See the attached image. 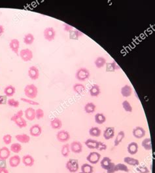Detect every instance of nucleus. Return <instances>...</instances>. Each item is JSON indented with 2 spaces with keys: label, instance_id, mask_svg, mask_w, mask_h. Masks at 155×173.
I'll use <instances>...</instances> for the list:
<instances>
[{
  "label": "nucleus",
  "instance_id": "1",
  "mask_svg": "<svg viewBox=\"0 0 155 173\" xmlns=\"http://www.w3.org/2000/svg\"><path fill=\"white\" fill-rule=\"evenodd\" d=\"M24 94L30 99H34L38 95V88L33 84H28L24 87Z\"/></svg>",
  "mask_w": 155,
  "mask_h": 173
},
{
  "label": "nucleus",
  "instance_id": "2",
  "mask_svg": "<svg viewBox=\"0 0 155 173\" xmlns=\"http://www.w3.org/2000/svg\"><path fill=\"white\" fill-rule=\"evenodd\" d=\"M90 77V72L86 68H80L75 73V77L80 81H85Z\"/></svg>",
  "mask_w": 155,
  "mask_h": 173
},
{
  "label": "nucleus",
  "instance_id": "3",
  "mask_svg": "<svg viewBox=\"0 0 155 173\" xmlns=\"http://www.w3.org/2000/svg\"><path fill=\"white\" fill-rule=\"evenodd\" d=\"M67 170L71 173L77 172L79 170V161L76 159H70L66 164Z\"/></svg>",
  "mask_w": 155,
  "mask_h": 173
},
{
  "label": "nucleus",
  "instance_id": "4",
  "mask_svg": "<svg viewBox=\"0 0 155 173\" xmlns=\"http://www.w3.org/2000/svg\"><path fill=\"white\" fill-rule=\"evenodd\" d=\"M43 36L45 39L48 41H52L55 39L56 31L52 27H48L44 29L43 32Z\"/></svg>",
  "mask_w": 155,
  "mask_h": 173
},
{
  "label": "nucleus",
  "instance_id": "5",
  "mask_svg": "<svg viewBox=\"0 0 155 173\" xmlns=\"http://www.w3.org/2000/svg\"><path fill=\"white\" fill-rule=\"evenodd\" d=\"M20 57L22 60L24 62H28L32 60L33 57V52L30 49H22L20 52Z\"/></svg>",
  "mask_w": 155,
  "mask_h": 173
},
{
  "label": "nucleus",
  "instance_id": "6",
  "mask_svg": "<svg viewBox=\"0 0 155 173\" xmlns=\"http://www.w3.org/2000/svg\"><path fill=\"white\" fill-rule=\"evenodd\" d=\"M70 134L66 130H61L57 132L56 139L60 142H66L70 139Z\"/></svg>",
  "mask_w": 155,
  "mask_h": 173
},
{
  "label": "nucleus",
  "instance_id": "7",
  "mask_svg": "<svg viewBox=\"0 0 155 173\" xmlns=\"http://www.w3.org/2000/svg\"><path fill=\"white\" fill-rule=\"evenodd\" d=\"M101 155L98 152H91L87 155L86 160L92 165H96L100 161Z\"/></svg>",
  "mask_w": 155,
  "mask_h": 173
},
{
  "label": "nucleus",
  "instance_id": "8",
  "mask_svg": "<svg viewBox=\"0 0 155 173\" xmlns=\"http://www.w3.org/2000/svg\"><path fill=\"white\" fill-rule=\"evenodd\" d=\"M70 146V150L76 154H81L83 151V144L81 142L79 141H74L71 143Z\"/></svg>",
  "mask_w": 155,
  "mask_h": 173
},
{
  "label": "nucleus",
  "instance_id": "9",
  "mask_svg": "<svg viewBox=\"0 0 155 173\" xmlns=\"http://www.w3.org/2000/svg\"><path fill=\"white\" fill-rule=\"evenodd\" d=\"M132 134L133 136L138 139H141L143 138L146 134V132L144 128L140 126H137L133 128L132 130Z\"/></svg>",
  "mask_w": 155,
  "mask_h": 173
},
{
  "label": "nucleus",
  "instance_id": "10",
  "mask_svg": "<svg viewBox=\"0 0 155 173\" xmlns=\"http://www.w3.org/2000/svg\"><path fill=\"white\" fill-rule=\"evenodd\" d=\"M28 76L32 80H36L40 77V70L37 67L32 66L28 70Z\"/></svg>",
  "mask_w": 155,
  "mask_h": 173
},
{
  "label": "nucleus",
  "instance_id": "11",
  "mask_svg": "<svg viewBox=\"0 0 155 173\" xmlns=\"http://www.w3.org/2000/svg\"><path fill=\"white\" fill-rule=\"evenodd\" d=\"M42 133V128L39 124L33 125L30 128V134L32 136L38 137L40 136Z\"/></svg>",
  "mask_w": 155,
  "mask_h": 173
},
{
  "label": "nucleus",
  "instance_id": "12",
  "mask_svg": "<svg viewBox=\"0 0 155 173\" xmlns=\"http://www.w3.org/2000/svg\"><path fill=\"white\" fill-rule=\"evenodd\" d=\"M115 128L114 127H106L104 131V138L105 140H110L112 139L115 136Z\"/></svg>",
  "mask_w": 155,
  "mask_h": 173
},
{
  "label": "nucleus",
  "instance_id": "13",
  "mask_svg": "<svg viewBox=\"0 0 155 173\" xmlns=\"http://www.w3.org/2000/svg\"><path fill=\"white\" fill-rule=\"evenodd\" d=\"M22 163L26 167H32L35 163V159L31 155H25L22 158Z\"/></svg>",
  "mask_w": 155,
  "mask_h": 173
},
{
  "label": "nucleus",
  "instance_id": "14",
  "mask_svg": "<svg viewBox=\"0 0 155 173\" xmlns=\"http://www.w3.org/2000/svg\"><path fill=\"white\" fill-rule=\"evenodd\" d=\"M21 163V158L18 155H14L9 157V163L11 167L16 168Z\"/></svg>",
  "mask_w": 155,
  "mask_h": 173
},
{
  "label": "nucleus",
  "instance_id": "15",
  "mask_svg": "<svg viewBox=\"0 0 155 173\" xmlns=\"http://www.w3.org/2000/svg\"><path fill=\"white\" fill-rule=\"evenodd\" d=\"M24 116L28 121H33L36 119V110L32 107L28 108L24 112Z\"/></svg>",
  "mask_w": 155,
  "mask_h": 173
},
{
  "label": "nucleus",
  "instance_id": "16",
  "mask_svg": "<svg viewBox=\"0 0 155 173\" xmlns=\"http://www.w3.org/2000/svg\"><path fill=\"white\" fill-rule=\"evenodd\" d=\"M9 47L13 53L18 55L19 48H20V41L17 39H11L10 43H9Z\"/></svg>",
  "mask_w": 155,
  "mask_h": 173
},
{
  "label": "nucleus",
  "instance_id": "17",
  "mask_svg": "<svg viewBox=\"0 0 155 173\" xmlns=\"http://www.w3.org/2000/svg\"><path fill=\"white\" fill-rule=\"evenodd\" d=\"M139 146L137 142H132L128 144L127 147V151L130 155H135L138 151Z\"/></svg>",
  "mask_w": 155,
  "mask_h": 173
},
{
  "label": "nucleus",
  "instance_id": "18",
  "mask_svg": "<svg viewBox=\"0 0 155 173\" xmlns=\"http://www.w3.org/2000/svg\"><path fill=\"white\" fill-rule=\"evenodd\" d=\"M113 162L109 157H105L100 161V165L103 169L108 171L112 165Z\"/></svg>",
  "mask_w": 155,
  "mask_h": 173
},
{
  "label": "nucleus",
  "instance_id": "19",
  "mask_svg": "<svg viewBox=\"0 0 155 173\" xmlns=\"http://www.w3.org/2000/svg\"><path fill=\"white\" fill-rule=\"evenodd\" d=\"M11 156V150L7 147L0 148V159L7 160Z\"/></svg>",
  "mask_w": 155,
  "mask_h": 173
},
{
  "label": "nucleus",
  "instance_id": "20",
  "mask_svg": "<svg viewBox=\"0 0 155 173\" xmlns=\"http://www.w3.org/2000/svg\"><path fill=\"white\" fill-rule=\"evenodd\" d=\"M120 92L123 97H129L132 94V88L129 85H125L121 88Z\"/></svg>",
  "mask_w": 155,
  "mask_h": 173
},
{
  "label": "nucleus",
  "instance_id": "21",
  "mask_svg": "<svg viewBox=\"0 0 155 173\" xmlns=\"http://www.w3.org/2000/svg\"><path fill=\"white\" fill-rule=\"evenodd\" d=\"M16 140L22 144H28L30 141V136L26 134H18L15 136Z\"/></svg>",
  "mask_w": 155,
  "mask_h": 173
},
{
  "label": "nucleus",
  "instance_id": "22",
  "mask_svg": "<svg viewBox=\"0 0 155 173\" xmlns=\"http://www.w3.org/2000/svg\"><path fill=\"white\" fill-rule=\"evenodd\" d=\"M84 35V33L81 32L79 29H73L72 31L69 32V36H70V39H72V40H77L79 39L81 37H82Z\"/></svg>",
  "mask_w": 155,
  "mask_h": 173
},
{
  "label": "nucleus",
  "instance_id": "23",
  "mask_svg": "<svg viewBox=\"0 0 155 173\" xmlns=\"http://www.w3.org/2000/svg\"><path fill=\"white\" fill-rule=\"evenodd\" d=\"M89 92H90V95L91 96H93V97L98 96L101 93L100 86L98 85H97V84H94V85L92 86L91 88H90Z\"/></svg>",
  "mask_w": 155,
  "mask_h": 173
},
{
  "label": "nucleus",
  "instance_id": "24",
  "mask_svg": "<svg viewBox=\"0 0 155 173\" xmlns=\"http://www.w3.org/2000/svg\"><path fill=\"white\" fill-rule=\"evenodd\" d=\"M51 126L53 129L59 130L62 127V122L59 118L55 117L51 121Z\"/></svg>",
  "mask_w": 155,
  "mask_h": 173
},
{
  "label": "nucleus",
  "instance_id": "25",
  "mask_svg": "<svg viewBox=\"0 0 155 173\" xmlns=\"http://www.w3.org/2000/svg\"><path fill=\"white\" fill-rule=\"evenodd\" d=\"M124 163H127L129 165L134 166V167H137L139 165V161L137 159H135L133 157H126L124 158Z\"/></svg>",
  "mask_w": 155,
  "mask_h": 173
},
{
  "label": "nucleus",
  "instance_id": "26",
  "mask_svg": "<svg viewBox=\"0 0 155 173\" xmlns=\"http://www.w3.org/2000/svg\"><path fill=\"white\" fill-rule=\"evenodd\" d=\"M3 92L7 97H11L15 94L16 88L13 85H8L4 88Z\"/></svg>",
  "mask_w": 155,
  "mask_h": 173
},
{
  "label": "nucleus",
  "instance_id": "27",
  "mask_svg": "<svg viewBox=\"0 0 155 173\" xmlns=\"http://www.w3.org/2000/svg\"><path fill=\"white\" fill-rule=\"evenodd\" d=\"M73 90L74 91L79 95H81L86 91V87L81 83H75V85L73 86Z\"/></svg>",
  "mask_w": 155,
  "mask_h": 173
},
{
  "label": "nucleus",
  "instance_id": "28",
  "mask_svg": "<svg viewBox=\"0 0 155 173\" xmlns=\"http://www.w3.org/2000/svg\"><path fill=\"white\" fill-rule=\"evenodd\" d=\"M107 62L106 59L104 57H97L94 61V64L97 68H101L105 66V64Z\"/></svg>",
  "mask_w": 155,
  "mask_h": 173
},
{
  "label": "nucleus",
  "instance_id": "29",
  "mask_svg": "<svg viewBox=\"0 0 155 173\" xmlns=\"http://www.w3.org/2000/svg\"><path fill=\"white\" fill-rule=\"evenodd\" d=\"M125 137V132L123 131H120L118 132V134L115 137V140L114 141V146H118L122 141L123 140V139Z\"/></svg>",
  "mask_w": 155,
  "mask_h": 173
},
{
  "label": "nucleus",
  "instance_id": "30",
  "mask_svg": "<svg viewBox=\"0 0 155 173\" xmlns=\"http://www.w3.org/2000/svg\"><path fill=\"white\" fill-rule=\"evenodd\" d=\"M142 146L145 150L150 151L153 149L151 138H146L142 141Z\"/></svg>",
  "mask_w": 155,
  "mask_h": 173
},
{
  "label": "nucleus",
  "instance_id": "31",
  "mask_svg": "<svg viewBox=\"0 0 155 173\" xmlns=\"http://www.w3.org/2000/svg\"><path fill=\"white\" fill-rule=\"evenodd\" d=\"M94 120L97 124L101 125L106 121V117L102 113H98L95 115Z\"/></svg>",
  "mask_w": 155,
  "mask_h": 173
},
{
  "label": "nucleus",
  "instance_id": "32",
  "mask_svg": "<svg viewBox=\"0 0 155 173\" xmlns=\"http://www.w3.org/2000/svg\"><path fill=\"white\" fill-rule=\"evenodd\" d=\"M96 106L93 102H88L86 104L84 107L85 112L87 113H93L96 111Z\"/></svg>",
  "mask_w": 155,
  "mask_h": 173
},
{
  "label": "nucleus",
  "instance_id": "33",
  "mask_svg": "<svg viewBox=\"0 0 155 173\" xmlns=\"http://www.w3.org/2000/svg\"><path fill=\"white\" fill-rule=\"evenodd\" d=\"M34 40H35V37L31 33H28L26 34L23 38L24 43L28 45H32L33 41H34Z\"/></svg>",
  "mask_w": 155,
  "mask_h": 173
},
{
  "label": "nucleus",
  "instance_id": "34",
  "mask_svg": "<svg viewBox=\"0 0 155 173\" xmlns=\"http://www.w3.org/2000/svg\"><path fill=\"white\" fill-rule=\"evenodd\" d=\"M114 171H115V172H118V171H123V172H128L130 171L129 168L128 167V166L126 164H124V163L116 164L115 165Z\"/></svg>",
  "mask_w": 155,
  "mask_h": 173
},
{
  "label": "nucleus",
  "instance_id": "35",
  "mask_svg": "<svg viewBox=\"0 0 155 173\" xmlns=\"http://www.w3.org/2000/svg\"><path fill=\"white\" fill-rule=\"evenodd\" d=\"M70 146L69 144L63 145L61 148V154L63 157H68L70 154Z\"/></svg>",
  "mask_w": 155,
  "mask_h": 173
},
{
  "label": "nucleus",
  "instance_id": "36",
  "mask_svg": "<svg viewBox=\"0 0 155 173\" xmlns=\"http://www.w3.org/2000/svg\"><path fill=\"white\" fill-rule=\"evenodd\" d=\"M81 169V172L83 173H93L94 167L90 164L84 163L82 165Z\"/></svg>",
  "mask_w": 155,
  "mask_h": 173
},
{
  "label": "nucleus",
  "instance_id": "37",
  "mask_svg": "<svg viewBox=\"0 0 155 173\" xmlns=\"http://www.w3.org/2000/svg\"><path fill=\"white\" fill-rule=\"evenodd\" d=\"M98 141H97L96 140L89 138V139H87L85 141V144L86 146L88 148H89V149L94 150V149H96L97 144H98Z\"/></svg>",
  "mask_w": 155,
  "mask_h": 173
},
{
  "label": "nucleus",
  "instance_id": "38",
  "mask_svg": "<svg viewBox=\"0 0 155 173\" xmlns=\"http://www.w3.org/2000/svg\"><path fill=\"white\" fill-rule=\"evenodd\" d=\"M101 129L97 127H91L89 130V135L93 137H99L101 135Z\"/></svg>",
  "mask_w": 155,
  "mask_h": 173
},
{
  "label": "nucleus",
  "instance_id": "39",
  "mask_svg": "<svg viewBox=\"0 0 155 173\" xmlns=\"http://www.w3.org/2000/svg\"><path fill=\"white\" fill-rule=\"evenodd\" d=\"M22 149V146L20 143H13L11 145V148L10 150L14 153V154H18Z\"/></svg>",
  "mask_w": 155,
  "mask_h": 173
},
{
  "label": "nucleus",
  "instance_id": "40",
  "mask_svg": "<svg viewBox=\"0 0 155 173\" xmlns=\"http://www.w3.org/2000/svg\"><path fill=\"white\" fill-rule=\"evenodd\" d=\"M14 123H15L16 125L20 128H25L27 126V121L23 117L18 119V120L14 121Z\"/></svg>",
  "mask_w": 155,
  "mask_h": 173
},
{
  "label": "nucleus",
  "instance_id": "41",
  "mask_svg": "<svg viewBox=\"0 0 155 173\" xmlns=\"http://www.w3.org/2000/svg\"><path fill=\"white\" fill-rule=\"evenodd\" d=\"M122 106L123 109L124 110L125 112H129V113H132L133 112V108L132 106L130 104V103L128 101V100H124L122 103Z\"/></svg>",
  "mask_w": 155,
  "mask_h": 173
},
{
  "label": "nucleus",
  "instance_id": "42",
  "mask_svg": "<svg viewBox=\"0 0 155 173\" xmlns=\"http://www.w3.org/2000/svg\"><path fill=\"white\" fill-rule=\"evenodd\" d=\"M7 104L9 106L13 107V108H18L19 106V105H20V102H19V101L14 99V98H10V99H8Z\"/></svg>",
  "mask_w": 155,
  "mask_h": 173
},
{
  "label": "nucleus",
  "instance_id": "43",
  "mask_svg": "<svg viewBox=\"0 0 155 173\" xmlns=\"http://www.w3.org/2000/svg\"><path fill=\"white\" fill-rule=\"evenodd\" d=\"M24 115V112H23V110H19L16 113H14V114L11 117V120L12 121L14 122L17 120H18V119L23 117Z\"/></svg>",
  "mask_w": 155,
  "mask_h": 173
},
{
  "label": "nucleus",
  "instance_id": "44",
  "mask_svg": "<svg viewBox=\"0 0 155 173\" xmlns=\"http://www.w3.org/2000/svg\"><path fill=\"white\" fill-rule=\"evenodd\" d=\"M21 101L25 102V103H27V104H30V105H32V106H38V105H40V103L36 102V101L33 100L32 99H30V98H26L22 97V98H21Z\"/></svg>",
  "mask_w": 155,
  "mask_h": 173
},
{
  "label": "nucleus",
  "instance_id": "45",
  "mask_svg": "<svg viewBox=\"0 0 155 173\" xmlns=\"http://www.w3.org/2000/svg\"><path fill=\"white\" fill-rule=\"evenodd\" d=\"M45 112L41 108H38L36 110V118L37 120H41V119L44 117Z\"/></svg>",
  "mask_w": 155,
  "mask_h": 173
},
{
  "label": "nucleus",
  "instance_id": "46",
  "mask_svg": "<svg viewBox=\"0 0 155 173\" xmlns=\"http://www.w3.org/2000/svg\"><path fill=\"white\" fill-rule=\"evenodd\" d=\"M108 148L107 145H106L105 143L102 142H98V144H97L96 150H98V151H104V150H106Z\"/></svg>",
  "mask_w": 155,
  "mask_h": 173
},
{
  "label": "nucleus",
  "instance_id": "47",
  "mask_svg": "<svg viewBox=\"0 0 155 173\" xmlns=\"http://www.w3.org/2000/svg\"><path fill=\"white\" fill-rule=\"evenodd\" d=\"M3 142L5 144L9 145L12 142V136L9 134L5 135L3 136Z\"/></svg>",
  "mask_w": 155,
  "mask_h": 173
},
{
  "label": "nucleus",
  "instance_id": "48",
  "mask_svg": "<svg viewBox=\"0 0 155 173\" xmlns=\"http://www.w3.org/2000/svg\"><path fill=\"white\" fill-rule=\"evenodd\" d=\"M136 171L139 173H149L150 171L146 166H138L136 168Z\"/></svg>",
  "mask_w": 155,
  "mask_h": 173
},
{
  "label": "nucleus",
  "instance_id": "49",
  "mask_svg": "<svg viewBox=\"0 0 155 173\" xmlns=\"http://www.w3.org/2000/svg\"><path fill=\"white\" fill-rule=\"evenodd\" d=\"M105 70L107 72H114L115 71L112 62H106Z\"/></svg>",
  "mask_w": 155,
  "mask_h": 173
},
{
  "label": "nucleus",
  "instance_id": "50",
  "mask_svg": "<svg viewBox=\"0 0 155 173\" xmlns=\"http://www.w3.org/2000/svg\"><path fill=\"white\" fill-rule=\"evenodd\" d=\"M63 26H64V31L67 32H70L71 31H72L74 29V27H73L71 25L67 23H64L63 24Z\"/></svg>",
  "mask_w": 155,
  "mask_h": 173
},
{
  "label": "nucleus",
  "instance_id": "51",
  "mask_svg": "<svg viewBox=\"0 0 155 173\" xmlns=\"http://www.w3.org/2000/svg\"><path fill=\"white\" fill-rule=\"evenodd\" d=\"M7 102V98L6 95H0V105H5Z\"/></svg>",
  "mask_w": 155,
  "mask_h": 173
},
{
  "label": "nucleus",
  "instance_id": "52",
  "mask_svg": "<svg viewBox=\"0 0 155 173\" xmlns=\"http://www.w3.org/2000/svg\"><path fill=\"white\" fill-rule=\"evenodd\" d=\"M0 169H7L6 160L0 159Z\"/></svg>",
  "mask_w": 155,
  "mask_h": 173
},
{
  "label": "nucleus",
  "instance_id": "53",
  "mask_svg": "<svg viewBox=\"0 0 155 173\" xmlns=\"http://www.w3.org/2000/svg\"><path fill=\"white\" fill-rule=\"evenodd\" d=\"M112 64H113V67H114V68H115V70H120V67L118 65V64L117 63V62H116L115 61H113L112 62Z\"/></svg>",
  "mask_w": 155,
  "mask_h": 173
},
{
  "label": "nucleus",
  "instance_id": "54",
  "mask_svg": "<svg viewBox=\"0 0 155 173\" xmlns=\"http://www.w3.org/2000/svg\"><path fill=\"white\" fill-rule=\"evenodd\" d=\"M115 165V164L114 163H113L112 165L111 166V167L109 168V169H108V170L107 171V172H108V173H114V172H115V171H114Z\"/></svg>",
  "mask_w": 155,
  "mask_h": 173
},
{
  "label": "nucleus",
  "instance_id": "55",
  "mask_svg": "<svg viewBox=\"0 0 155 173\" xmlns=\"http://www.w3.org/2000/svg\"><path fill=\"white\" fill-rule=\"evenodd\" d=\"M4 32H5V28H4L3 26L0 25V36L3 35Z\"/></svg>",
  "mask_w": 155,
  "mask_h": 173
},
{
  "label": "nucleus",
  "instance_id": "56",
  "mask_svg": "<svg viewBox=\"0 0 155 173\" xmlns=\"http://www.w3.org/2000/svg\"><path fill=\"white\" fill-rule=\"evenodd\" d=\"M0 173H9L7 169H0Z\"/></svg>",
  "mask_w": 155,
  "mask_h": 173
},
{
  "label": "nucleus",
  "instance_id": "57",
  "mask_svg": "<svg viewBox=\"0 0 155 173\" xmlns=\"http://www.w3.org/2000/svg\"><path fill=\"white\" fill-rule=\"evenodd\" d=\"M79 173H83V172H79Z\"/></svg>",
  "mask_w": 155,
  "mask_h": 173
}]
</instances>
